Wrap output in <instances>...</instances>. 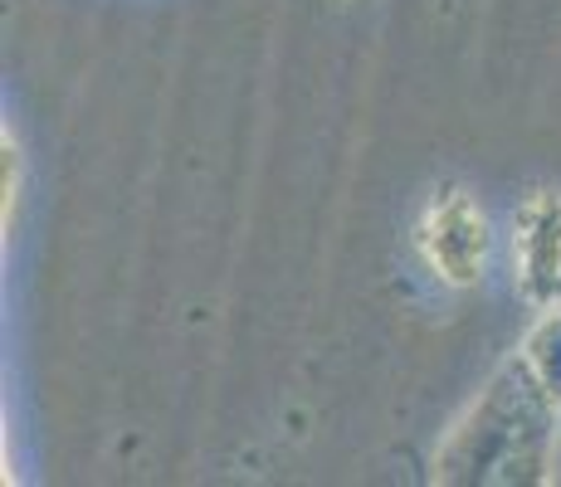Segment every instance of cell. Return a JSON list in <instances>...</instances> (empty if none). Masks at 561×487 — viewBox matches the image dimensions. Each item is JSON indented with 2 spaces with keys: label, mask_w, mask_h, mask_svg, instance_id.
Masks as SVG:
<instances>
[{
  "label": "cell",
  "mask_w": 561,
  "mask_h": 487,
  "mask_svg": "<svg viewBox=\"0 0 561 487\" xmlns=\"http://www.w3.org/2000/svg\"><path fill=\"white\" fill-rule=\"evenodd\" d=\"M523 361L533 366L537 385H542L547 395H552V405L561 409V312H552V317H547L542 327L527 337Z\"/></svg>",
  "instance_id": "4"
},
{
  "label": "cell",
  "mask_w": 561,
  "mask_h": 487,
  "mask_svg": "<svg viewBox=\"0 0 561 487\" xmlns=\"http://www.w3.org/2000/svg\"><path fill=\"white\" fill-rule=\"evenodd\" d=\"M552 395L517 356L499 371L489 395L445 443L435 473L445 483H542L552 449Z\"/></svg>",
  "instance_id": "1"
},
{
  "label": "cell",
  "mask_w": 561,
  "mask_h": 487,
  "mask_svg": "<svg viewBox=\"0 0 561 487\" xmlns=\"http://www.w3.org/2000/svg\"><path fill=\"white\" fill-rule=\"evenodd\" d=\"M513 264H517L523 298L537 302V308H557L561 302V195L557 190H537L517 210Z\"/></svg>",
  "instance_id": "3"
},
{
  "label": "cell",
  "mask_w": 561,
  "mask_h": 487,
  "mask_svg": "<svg viewBox=\"0 0 561 487\" xmlns=\"http://www.w3.org/2000/svg\"><path fill=\"white\" fill-rule=\"evenodd\" d=\"M415 248L445 283L455 288L479 283L483 264H489V220L473 205V195L459 186L439 190L415 224Z\"/></svg>",
  "instance_id": "2"
}]
</instances>
